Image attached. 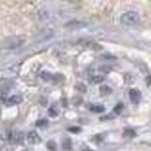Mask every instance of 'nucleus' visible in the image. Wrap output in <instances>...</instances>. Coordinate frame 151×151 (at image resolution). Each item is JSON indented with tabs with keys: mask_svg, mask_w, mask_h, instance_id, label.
<instances>
[{
	"mask_svg": "<svg viewBox=\"0 0 151 151\" xmlns=\"http://www.w3.org/2000/svg\"><path fill=\"white\" fill-rule=\"evenodd\" d=\"M92 81L95 83V84H99V83L104 81V77L102 76H93L92 77Z\"/></svg>",
	"mask_w": 151,
	"mask_h": 151,
	"instance_id": "nucleus-9",
	"label": "nucleus"
},
{
	"mask_svg": "<svg viewBox=\"0 0 151 151\" xmlns=\"http://www.w3.org/2000/svg\"><path fill=\"white\" fill-rule=\"evenodd\" d=\"M41 78H42V79H44L45 81H48V80H50L51 75H50L49 72H45V71H44V72H42V73H41Z\"/></svg>",
	"mask_w": 151,
	"mask_h": 151,
	"instance_id": "nucleus-11",
	"label": "nucleus"
},
{
	"mask_svg": "<svg viewBox=\"0 0 151 151\" xmlns=\"http://www.w3.org/2000/svg\"><path fill=\"white\" fill-rule=\"evenodd\" d=\"M111 93V88L107 87V86H102L100 88V94L101 95H106V94H109Z\"/></svg>",
	"mask_w": 151,
	"mask_h": 151,
	"instance_id": "nucleus-8",
	"label": "nucleus"
},
{
	"mask_svg": "<svg viewBox=\"0 0 151 151\" xmlns=\"http://www.w3.org/2000/svg\"><path fill=\"white\" fill-rule=\"evenodd\" d=\"M22 102V96H20V95H13V96H11L7 101H6V105H8V106H14V105H19Z\"/></svg>",
	"mask_w": 151,
	"mask_h": 151,
	"instance_id": "nucleus-4",
	"label": "nucleus"
},
{
	"mask_svg": "<svg viewBox=\"0 0 151 151\" xmlns=\"http://www.w3.org/2000/svg\"><path fill=\"white\" fill-rule=\"evenodd\" d=\"M63 147H64V149H66V150L71 149V142H70V139H64V141H63Z\"/></svg>",
	"mask_w": 151,
	"mask_h": 151,
	"instance_id": "nucleus-12",
	"label": "nucleus"
},
{
	"mask_svg": "<svg viewBox=\"0 0 151 151\" xmlns=\"http://www.w3.org/2000/svg\"><path fill=\"white\" fill-rule=\"evenodd\" d=\"M47 124H48V121L47 120H40V121L36 122V126H38V127L40 126H47Z\"/></svg>",
	"mask_w": 151,
	"mask_h": 151,
	"instance_id": "nucleus-13",
	"label": "nucleus"
},
{
	"mask_svg": "<svg viewBox=\"0 0 151 151\" xmlns=\"http://www.w3.org/2000/svg\"><path fill=\"white\" fill-rule=\"evenodd\" d=\"M69 130H70V132H79L80 129H79V128H77V127H72V128H70Z\"/></svg>",
	"mask_w": 151,
	"mask_h": 151,
	"instance_id": "nucleus-15",
	"label": "nucleus"
},
{
	"mask_svg": "<svg viewBox=\"0 0 151 151\" xmlns=\"http://www.w3.org/2000/svg\"><path fill=\"white\" fill-rule=\"evenodd\" d=\"M12 139L14 141V142H17V143H21L22 141H23V135L21 134V132H13V135H12Z\"/></svg>",
	"mask_w": 151,
	"mask_h": 151,
	"instance_id": "nucleus-6",
	"label": "nucleus"
},
{
	"mask_svg": "<svg viewBox=\"0 0 151 151\" xmlns=\"http://www.w3.org/2000/svg\"><path fill=\"white\" fill-rule=\"evenodd\" d=\"M27 139L30 144H37L41 142V137L36 132H30L27 135Z\"/></svg>",
	"mask_w": 151,
	"mask_h": 151,
	"instance_id": "nucleus-3",
	"label": "nucleus"
},
{
	"mask_svg": "<svg viewBox=\"0 0 151 151\" xmlns=\"http://www.w3.org/2000/svg\"><path fill=\"white\" fill-rule=\"evenodd\" d=\"M123 136L124 137H134L135 136V132L132 130V129H127V130H124V132H123Z\"/></svg>",
	"mask_w": 151,
	"mask_h": 151,
	"instance_id": "nucleus-10",
	"label": "nucleus"
},
{
	"mask_svg": "<svg viewBox=\"0 0 151 151\" xmlns=\"http://www.w3.org/2000/svg\"><path fill=\"white\" fill-rule=\"evenodd\" d=\"M129 96H130V100H132V104H137L141 99V93L138 90H130L129 91Z\"/></svg>",
	"mask_w": 151,
	"mask_h": 151,
	"instance_id": "nucleus-5",
	"label": "nucleus"
},
{
	"mask_svg": "<svg viewBox=\"0 0 151 151\" xmlns=\"http://www.w3.org/2000/svg\"><path fill=\"white\" fill-rule=\"evenodd\" d=\"M120 21L123 26H135L138 22V14L136 12H127L121 15Z\"/></svg>",
	"mask_w": 151,
	"mask_h": 151,
	"instance_id": "nucleus-2",
	"label": "nucleus"
},
{
	"mask_svg": "<svg viewBox=\"0 0 151 151\" xmlns=\"http://www.w3.org/2000/svg\"><path fill=\"white\" fill-rule=\"evenodd\" d=\"M91 111L94 112V113H102V112L105 111V107H104V106H100V105L91 106Z\"/></svg>",
	"mask_w": 151,
	"mask_h": 151,
	"instance_id": "nucleus-7",
	"label": "nucleus"
},
{
	"mask_svg": "<svg viewBox=\"0 0 151 151\" xmlns=\"http://www.w3.org/2000/svg\"><path fill=\"white\" fill-rule=\"evenodd\" d=\"M26 42V38L23 36H11V37H7L4 41V48L5 49H9V50H14V49H18L21 45H23Z\"/></svg>",
	"mask_w": 151,
	"mask_h": 151,
	"instance_id": "nucleus-1",
	"label": "nucleus"
},
{
	"mask_svg": "<svg viewBox=\"0 0 151 151\" xmlns=\"http://www.w3.org/2000/svg\"><path fill=\"white\" fill-rule=\"evenodd\" d=\"M122 107H123V105H122V104H120L119 106H116V107H115V113H121Z\"/></svg>",
	"mask_w": 151,
	"mask_h": 151,
	"instance_id": "nucleus-14",
	"label": "nucleus"
}]
</instances>
